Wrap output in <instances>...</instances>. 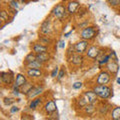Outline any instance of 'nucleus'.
<instances>
[{
	"instance_id": "1",
	"label": "nucleus",
	"mask_w": 120,
	"mask_h": 120,
	"mask_svg": "<svg viewBox=\"0 0 120 120\" xmlns=\"http://www.w3.org/2000/svg\"><path fill=\"white\" fill-rule=\"evenodd\" d=\"M93 91L101 99L107 100L113 96V89L108 85H95L93 87Z\"/></svg>"
},
{
	"instance_id": "2",
	"label": "nucleus",
	"mask_w": 120,
	"mask_h": 120,
	"mask_svg": "<svg viewBox=\"0 0 120 120\" xmlns=\"http://www.w3.org/2000/svg\"><path fill=\"white\" fill-rule=\"evenodd\" d=\"M52 14L56 19H58L59 21H63L66 18L68 12H67V9L63 3H58L52 9Z\"/></svg>"
},
{
	"instance_id": "3",
	"label": "nucleus",
	"mask_w": 120,
	"mask_h": 120,
	"mask_svg": "<svg viewBox=\"0 0 120 120\" xmlns=\"http://www.w3.org/2000/svg\"><path fill=\"white\" fill-rule=\"evenodd\" d=\"M97 35V29L95 26H86L80 32V37L82 40L90 41L93 40Z\"/></svg>"
},
{
	"instance_id": "4",
	"label": "nucleus",
	"mask_w": 120,
	"mask_h": 120,
	"mask_svg": "<svg viewBox=\"0 0 120 120\" xmlns=\"http://www.w3.org/2000/svg\"><path fill=\"white\" fill-rule=\"evenodd\" d=\"M52 32H53V24H52V21L49 18H47L41 23L39 33L45 36H49L50 34H52Z\"/></svg>"
},
{
	"instance_id": "5",
	"label": "nucleus",
	"mask_w": 120,
	"mask_h": 120,
	"mask_svg": "<svg viewBox=\"0 0 120 120\" xmlns=\"http://www.w3.org/2000/svg\"><path fill=\"white\" fill-rule=\"evenodd\" d=\"M111 81V74L107 70L100 71L96 78V84L97 85H107Z\"/></svg>"
},
{
	"instance_id": "6",
	"label": "nucleus",
	"mask_w": 120,
	"mask_h": 120,
	"mask_svg": "<svg viewBox=\"0 0 120 120\" xmlns=\"http://www.w3.org/2000/svg\"><path fill=\"white\" fill-rule=\"evenodd\" d=\"M0 78H1V82L2 84H4L6 86H11L12 84H14V74L8 71V72H5V71H2L0 73Z\"/></svg>"
},
{
	"instance_id": "7",
	"label": "nucleus",
	"mask_w": 120,
	"mask_h": 120,
	"mask_svg": "<svg viewBox=\"0 0 120 120\" xmlns=\"http://www.w3.org/2000/svg\"><path fill=\"white\" fill-rule=\"evenodd\" d=\"M74 48H75V53L82 55L83 53H86V51L89 48V41L86 40H80L74 44Z\"/></svg>"
},
{
	"instance_id": "8",
	"label": "nucleus",
	"mask_w": 120,
	"mask_h": 120,
	"mask_svg": "<svg viewBox=\"0 0 120 120\" xmlns=\"http://www.w3.org/2000/svg\"><path fill=\"white\" fill-rule=\"evenodd\" d=\"M83 97L86 100L87 104H93L95 105L97 102H98V96L95 94V92L93 90H86V91L83 92Z\"/></svg>"
},
{
	"instance_id": "9",
	"label": "nucleus",
	"mask_w": 120,
	"mask_h": 120,
	"mask_svg": "<svg viewBox=\"0 0 120 120\" xmlns=\"http://www.w3.org/2000/svg\"><path fill=\"white\" fill-rule=\"evenodd\" d=\"M43 92H44V86L43 85H36V86L33 87V89L30 91V93L26 97H27L28 99H30V100H32L34 98L39 97Z\"/></svg>"
},
{
	"instance_id": "10",
	"label": "nucleus",
	"mask_w": 120,
	"mask_h": 120,
	"mask_svg": "<svg viewBox=\"0 0 120 120\" xmlns=\"http://www.w3.org/2000/svg\"><path fill=\"white\" fill-rule=\"evenodd\" d=\"M100 53H101V49L98 46H96V45L89 46L88 50L86 51V55H87V57L90 59H97L98 56L100 55Z\"/></svg>"
},
{
	"instance_id": "11",
	"label": "nucleus",
	"mask_w": 120,
	"mask_h": 120,
	"mask_svg": "<svg viewBox=\"0 0 120 120\" xmlns=\"http://www.w3.org/2000/svg\"><path fill=\"white\" fill-rule=\"evenodd\" d=\"M43 110L45 111V113L47 115L54 113V112L57 111V105H56V102L53 99L46 101V103H45L44 106H43Z\"/></svg>"
},
{
	"instance_id": "12",
	"label": "nucleus",
	"mask_w": 120,
	"mask_h": 120,
	"mask_svg": "<svg viewBox=\"0 0 120 120\" xmlns=\"http://www.w3.org/2000/svg\"><path fill=\"white\" fill-rule=\"evenodd\" d=\"M31 49H32V52H34V53L37 55V54L46 53V52H48V46H45V45L41 44L39 42H34V43H32Z\"/></svg>"
},
{
	"instance_id": "13",
	"label": "nucleus",
	"mask_w": 120,
	"mask_h": 120,
	"mask_svg": "<svg viewBox=\"0 0 120 120\" xmlns=\"http://www.w3.org/2000/svg\"><path fill=\"white\" fill-rule=\"evenodd\" d=\"M80 7V2L79 1H68L67 2V6H66V9H67V12L68 14L72 15V14H75L78 11Z\"/></svg>"
},
{
	"instance_id": "14",
	"label": "nucleus",
	"mask_w": 120,
	"mask_h": 120,
	"mask_svg": "<svg viewBox=\"0 0 120 120\" xmlns=\"http://www.w3.org/2000/svg\"><path fill=\"white\" fill-rule=\"evenodd\" d=\"M27 82H28L27 78H26V76L24 74L18 73V74H16V78H15V82L13 84V87H15V88H21L22 86L25 85Z\"/></svg>"
},
{
	"instance_id": "15",
	"label": "nucleus",
	"mask_w": 120,
	"mask_h": 120,
	"mask_svg": "<svg viewBox=\"0 0 120 120\" xmlns=\"http://www.w3.org/2000/svg\"><path fill=\"white\" fill-rule=\"evenodd\" d=\"M120 69V67H119V64H118V62H115V61H111L108 63V64L106 65V70L109 72L110 74L112 75H117L118 73V71Z\"/></svg>"
},
{
	"instance_id": "16",
	"label": "nucleus",
	"mask_w": 120,
	"mask_h": 120,
	"mask_svg": "<svg viewBox=\"0 0 120 120\" xmlns=\"http://www.w3.org/2000/svg\"><path fill=\"white\" fill-rule=\"evenodd\" d=\"M68 60H69V62H70L72 65L79 66V65H81L82 63H83L84 58H83V56H82V55L75 53V54H73L72 56H70V57L68 58Z\"/></svg>"
},
{
	"instance_id": "17",
	"label": "nucleus",
	"mask_w": 120,
	"mask_h": 120,
	"mask_svg": "<svg viewBox=\"0 0 120 120\" xmlns=\"http://www.w3.org/2000/svg\"><path fill=\"white\" fill-rule=\"evenodd\" d=\"M26 75L29 78H40L43 75V72L41 69H27L26 70Z\"/></svg>"
},
{
	"instance_id": "18",
	"label": "nucleus",
	"mask_w": 120,
	"mask_h": 120,
	"mask_svg": "<svg viewBox=\"0 0 120 120\" xmlns=\"http://www.w3.org/2000/svg\"><path fill=\"white\" fill-rule=\"evenodd\" d=\"M34 83H33V82H27V83H26L25 85H23L22 86V87L20 88V93L21 94H24L25 96H27L29 93H30V91H31V90L33 89V87H34Z\"/></svg>"
},
{
	"instance_id": "19",
	"label": "nucleus",
	"mask_w": 120,
	"mask_h": 120,
	"mask_svg": "<svg viewBox=\"0 0 120 120\" xmlns=\"http://www.w3.org/2000/svg\"><path fill=\"white\" fill-rule=\"evenodd\" d=\"M82 111H83V113L87 116H91L95 113L96 111V106L93 104H87L85 107L82 108Z\"/></svg>"
},
{
	"instance_id": "20",
	"label": "nucleus",
	"mask_w": 120,
	"mask_h": 120,
	"mask_svg": "<svg viewBox=\"0 0 120 120\" xmlns=\"http://www.w3.org/2000/svg\"><path fill=\"white\" fill-rule=\"evenodd\" d=\"M43 66H44V64H42L41 62H39L37 59L35 60V61L30 62V63H28V64H25L24 65L26 70H27V69H41Z\"/></svg>"
},
{
	"instance_id": "21",
	"label": "nucleus",
	"mask_w": 120,
	"mask_h": 120,
	"mask_svg": "<svg viewBox=\"0 0 120 120\" xmlns=\"http://www.w3.org/2000/svg\"><path fill=\"white\" fill-rule=\"evenodd\" d=\"M36 59L38 60L39 62H41L42 64H45V63L49 62L50 59H51V56L50 54L46 52V53H41V54H37L36 55Z\"/></svg>"
},
{
	"instance_id": "22",
	"label": "nucleus",
	"mask_w": 120,
	"mask_h": 120,
	"mask_svg": "<svg viewBox=\"0 0 120 120\" xmlns=\"http://www.w3.org/2000/svg\"><path fill=\"white\" fill-rule=\"evenodd\" d=\"M41 102H42V98H41V97H37V98H34V99L30 100L29 108L31 110H35V109H37V107H38L39 105L41 104Z\"/></svg>"
},
{
	"instance_id": "23",
	"label": "nucleus",
	"mask_w": 120,
	"mask_h": 120,
	"mask_svg": "<svg viewBox=\"0 0 120 120\" xmlns=\"http://www.w3.org/2000/svg\"><path fill=\"white\" fill-rule=\"evenodd\" d=\"M111 120H120V106H117L111 110Z\"/></svg>"
},
{
	"instance_id": "24",
	"label": "nucleus",
	"mask_w": 120,
	"mask_h": 120,
	"mask_svg": "<svg viewBox=\"0 0 120 120\" xmlns=\"http://www.w3.org/2000/svg\"><path fill=\"white\" fill-rule=\"evenodd\" d=\"M110 61H111L110 54H107V53H106V54L103 56V57H101L97 62H98V65H99V66H103V65L106 66Z\"/></svg>"
},
{
	"instance_id": "25",
	"label": "nucleus",
	"mask_w": 120,
	"mask_h": 120,
	"mask_svg": "<svg viewBox=\"0 0 120 120\" xmlns=\"http://www.w3.org/2000/svg\"><path fill=\"white\" fill-rule=\"evenodd\" d=\"M38 42L41 43V44H43V45H45V46H48L49 44L52 43V39L50 38L49 36L41 35V36H39V38H38Z\"/></svg>"
},
{
	"instance_id": "26",
	"label": "nucleus",
	"mask_w": 120,
	"mask_h": 120,
	"mask_svg": "<svg viewBox=\"0 0 120 120\" xmlns=\"http://www.w3.org/2000/svg\"><path fill=\"white\" fill-rule=\"evenodd\" d=\"M36 60V54L34 53V52H29V53L25 56V58H24V65L25 64H28V63L30 62H33V61H35Z\"/></svg>"
},
{
	"instance_id": "27",
	"label": "nucleus",
	"mask_w": 120,
	"mask_h": 120,
	"mask_svg": "<svg viewBox=\"0 0 120 120\" xmlns=\"http://www.w3.org/2000/svg\"><path fill=\"white\" fill-rule=\"evenodd\" d=\"M97 110H98V112H99L101 115H106L108 110H109V105H107V104H101L100 106L97 108Z\"/></svg>"
},
{
	"instance_id": "28",
	"label": "nucleus",
	"mask_w": 120,
	"mask_h": 120,
	"mask_svg": "<svg viewBox=\"0 0 120 120\" xmlns=\"http://www.w3.org/2000/svg\"><path fill=\"white\" fill-rule=\"evenodd\" d=\"M8 19H9V12L2 9L0 11V20H1V22H6Z\"/></svg>"
},
{
	"instance_id": "29",
	"label": "nucleus",
	"mask_w": 120,
	"mask_h": 120,
	"mask_svg": "<svg viewBox=\"0 0 120 120\" xmlns=\"http://www.w3.org/2000/svg\"><path fill=\"white\" fill-rule=\"evenodd\" d=\"M65 75H66V68H65L64 66H62L61 68H60V70H59L58 76L56 77V78H57V80H58V81H60V80H62L63 78L65 77Z\"/></svg>"
},
{
	"instance_id": "30",
	"label": "nucleus",
	"mask_w": 120,
	"mask_h": 120,
	"mask_svg": "<svg viewBox=\"0 0 120 120\" xmlns=\"http://www.w3.org/2000/svg\"><path fill=\"white\" fill-rule=\"evenodd\" d=\"M14 102H15V100L13 98H11V97H4V98H3V103H4L6 106H10V105H12Z\"/></svg>"
},
{
	"instance_id": "31",
	"label": "nucleus",
	"mask_w": 120,
	"mask_h": 120,
	"mask_svg": "<svg viewBox=\"0 0 120 120\" xmlns=\"http://www.w3.org/2000/svg\"><path fill=\"white\" fill-rule=\"evenodd\" d=\"M8 6L10 7V8L17 10V8L19 7V2L14 1V0H12V1H8Z\"/></svg>"
},
{
	"instance_id": "32",
	"label": "nucleus",
	"mask_w": 120,
	"mask_h": 120,
	"mask_svg": "<svg viewBox=\"0 0 120 120\" xmlns=\"http://www.w3.org/2000/svg\"><path fill=\"white\" fill-rule=\"evenodd\" d=\"M59 70H60V68L58 66H55L53 69H52V71H51V77L52 78H55V77H57L58 76V73H59Z\"/></svg>"
},
{
	"instance_id": "33",
	"label": "nucleus",
	"mask_w": 120,
	"mask_h": 120,
	"mask_svg": "<svg viewBox=\"0 0 120 120\" xmlns=\"http://www.w3.org/2000/svg\"><path fill=\"white\" fill-rule=\"evenodd\" d=\"M82 86H83V83H82L81 81H76V82H74V83L72 84V87H73V89H80Z\"/></svg>"
},
{
	"instance_id": "34",
	"label": "nucleus",
	"mask_w": 120,
	"mask_h": 120,
	"mask_svg": "<svg viewBox=\"0 0 120 120\" xmlns=\"http://www.w3.org/2000/svg\"><path fill=\"white\" fill-rule=\"evenodd\" d=\"M109 54H110V58L112 59V61L118 62V57H117V55H116V52H115V51H113V50H111Z\"/></svg>"
},
{
	"instance_id": "35",
	"label": "nucleus",
	"mask_w": 120,
	"mask_h": 120,
	"mask_svg": "<svg viewBox=\"0 0 120 120\" xmlns=\"http://www.w3.org/2000/svg\"><path fill=\"white\" fill-rule=\"evenodd\" d=\"M21 120H33V116L24 113L21 115Z\"/></svg>"
},
{
	"instance_id": "36",
	"label": "nucleus",
	"mask_w": 120,
	"mask_h": 120,
	"mask_svg": "<svg viewBox=\"0 0 120 120\" xmlns=\"http://www.w3.org/2000/svg\"><path fill=\"white\" fill-rule=\"evenodd\" d=\"M108 3H110L111 6L115 7V6L120 5V0H111V1H108Z\"/></svg>"
},
{
	"instance_id": "37",
	"label": "nucleus",
	"mask_w": 120,
	"mask_h": 120,
	"mask_svg": "<svg viewBox=\"0 0 120 120\" xmlns=\"http://www.w3.org/2000/svg\"><path fill=\"white\" fill-rule=\"evenodd\" d=\"M58 46H59V48H61V49H64V48H65V46H66V43H65L64 39H61V40L59 41V44H58Z\"/></svg>"
},
{
	"instance_id": "38",
	"label": "nucleus",
	"mask_w": 120,
	"mask_h": 120,
	"mask_svg": "<svg viewBox=\"0 0 120 120\" xmlns=\"http://www.w3.org/2000/svg\"><path fill=\"white\" fill-rule=\"evenodd\" d=\"M19 111V107L18 106H12L10 108V113H16Z\"/></svg>"
},
{
	"instance_id": "39",
	"label": "nucleus",
	"mask_w": 120,
	"mask_h": 120,
	"mask_svg": "<svg viewBox=\"0 0 120 120\" xmlns=\"http://www.w3.org/2000/svg\"><path fill=\"white\" fill-rule=\"evenodd\" d=\"M74 31V29H72V30H70V31L69 32H67V33H65V34H64V37H65V38H67V37H69V35L70 34H72V32Z\"/></svg>"
},
{
	"instance_id": "40",
	"label": "nucleus",
	"mask_w": 120,
	"mask_h": 120,
	"mask_svg": "<svg viewBox=\"0 0 120 120\" xmlns=\"http://www.w3.org/2000/svg\"><path fill=\"white\" fill-rule=\"evenodd\" d=\"M116 80H117V83H118V84H120V77H118Z\"/></svg>"
},
{
	"instance_id": "41",
	"label": "nucleus",
	"mask_w": 120,
	"mask_h": 120,
	"mask_svg": "<svg viewBox=\"0 0 120 120\" xmlns=\"http://www.w3.org/2000/svg\"><path fill=\"white\" fill-rule=\"evenodd\" d=\"M78 120H82V119H78Z\"/></svg>"
}]
</instances>
